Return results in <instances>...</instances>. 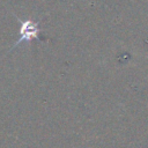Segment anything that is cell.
Instances as JSON below:
<instances>
[{
    "label": "cell",
    "instance_id": "1",
    "mask_svg": "<svg viewBox=\"0 0 148 148\" xmlns=\"http://www.w3.org/2000/svg\"><path fill=\"white\" fill-rule=\"evenodd\" d=\"M38 34H39V27L37 23H35L30 20L21 21V29H20L21 37H20L17 44L22 43L23 40L29 42L31 39L38 38Z\"/></svg>",
    "mask_w": 148,
    "mask_h": 148
}]
</instances>
